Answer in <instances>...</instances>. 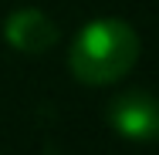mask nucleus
I'll list each match as a JSON object with an SVG mask.
<instances>
[{"mask_svg":"<svg viewBox=\"0 0 159 155\" xmlns=\"http://www.w3.org/2000/svg\"><path fill=\"white\" fill-rule=\"evenodd\" d=\"M139 51H142L139 34L129 20L98 17L75 34L68 47V71L81 84H92V88L115 84L135 67Z\"/></svg>","mask_w":159,"mask_h":155,"instance_id":"1","label":"nucleus"},{"mask_svg":"<svg viewBox=\"0 0 159 155\" xmlns=\"http://www.w3.org/2000/svg\"><path fill=\"white\" fill-rule=\"evenodd\" d=\"M108 125L129 142L159 138V98L149 91H125L108 101Z\"/></svg>","mask_w":159,"mask_h":155,"instance_id":"2","label":"nucleus"},{"mask_svg":"<svg viewBox=\"0 0 159 155\" xmlns=\"http://www.w3.org/2000/svg\"><path fill=\"white\" fill-rule=\"evenodd\" d=\"M58 37H61L58 24L37 7L10 10L3 20V41L20 54H44L58 44Z\"/></svg>","mask_w":159,"mask_h":155,"instance_id":"3","label":"nucleus"}]
</instances>
